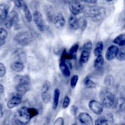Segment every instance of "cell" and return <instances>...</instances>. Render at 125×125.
Returning a JSON list of instances; mask_svg holds the SVG:
<instances>
[{"mask_svg": "<svg viewBox=\"0 0 125 125\" xmlns=\"http://www.w3.org/2000/svg\"><path fill=\"white\" fill-rule=\"evenodd\" d=\"M104 44L102 42H98L96 43L94 50V54L96 57H97L101 54L103 50Z\"/></svg>", "mask_w": 125, "mask_h": 125, "instance_id": "23", "label": "cell"}, {"mask_svg": "<svg viewBox=\"0 0 125 125\" xmlns=\"http://www.w3.org/2000/svg\"><path fill=\"white\" fill-rule=\"evenodd\" d=\"M11 67L12 69L15 72H20L23 70L24 68V65L22 62L17 61L11 64Z\"/></svg>", "mask_w": 125, "mask_h": 125, "instance_id": "19", "label": "cell"}, {"mask_svg": "<svg viewBox=\"0 0 125 125\" xmlns=\"http://www.w3.org/2000/svg\"><path fill=\"white\" fill-rule=\"evenodd\" d=\"M33 20L38 28L41 32H42L44 29V24L42 14L38 11H35L33 13Z\"/></svg>", "mask_w": 125, "mask_h": 125, "instance_id": "10", "label": "cell"}, {"mask_svg": "<svg viewBox=\"0 0 125 125\" xmlns=\"http://www.w3.org/2000/svg\"><path fill=\"white\" fill-rule=\"evenodd\" d=\"M14 39L18 44L24 47L28 45L31 43L32 36L29 32L25 31L17 34Z\"/></svg>", "mask_w": 125, "mask_h": 125, "instance_id": "5", "label": "cell"}, {"mask_svg": "<svg viewBox=\"0 0 125 125\" xmlns=\"http://www.w3.org/2000/svg\"><path fill=\"white\" fill-rule=\"evenodd\" d=\"M116 109L118 110L122 111L124 110L125 108V100L123 98H119L117 99L116 104H115Z\"/></svg>", "mask_w": 125, "mask_h": 125, "instance_id": "24", "label": "cell"}, {"mask_svg": "<svg viewBox=\"0 0 125 125\" xmlns=\"http://www.w3.org/2000/svg\"><path fill=\"white\" fill-rule=\"evenodd\" d=\"M116 58L117 60L119 61H124L125 60V53L123 50H121L118 51Z\"/></svg>", "mask_w": 125, "mask_h": 125, "instance_id": "34", "label": "cell"}, {"mask_svg": "<svg viewBox=\"0 0 125 125\" xmlns=\"http://www.w3.org/2000/svg\"><path fill=\"white\" fill-rule=\"evenodd\" d=\"M78 120L81 124L83 125H92L93 124L91 117L86 112H81L79 115Z\"/></svg>", "mask_w": 125, "mask_h": 125, "instance_id": "12", "label": "cell"}, {"mask_svg": "<svg viewBox=\"0 0 125 125\" xmlns=\"http://www.w3.org/2000/svg\"><path fill=\"white\" fill-rule=\"evenodd\" d=\"M109 121L106 116H101L98 118L95 121V125H108Z\"/></svg>", "mask_w": 125, "mask_h": 125, "instance_id": "29", "label": "cell"}, {"mask_svg": "<svg viewBox=\"0 0 125 125\" xmlns=\"http://www.w3.org/2000/svg\"><path fill=\"white\" fill-rule=\"evenodd\" d=\"M54 23L56 28L59 29L63 28L65 24V20L63 16L61 13L58 14L54 18Z\"/></svg>", "mask_w": 125, "mask_h": 125, "instance_id": "13", "label": "cell"}, {"mask_svg": "<svg viewBox=\"0 0 125 125\" xmlns=\"http://www.w3.org/2000/svg\"><path fill=\"white\" fill-rule=\"evenodd\" d=\"M20 0V1L21 2V1H22L23 0Z\"/></svg>", "mask_w": 125, "mask_h": 125, "instance_id": "46", "label": "cell"}, {"mask_svg": "<svg viewBox=\"0 0 125 125\" xmlns=\"http://www.w3.org/2000/svg\"><path fill=\"white\" fill-rule=\"evenodd\" d=\"M83 1L86 2V3H95L97 1V0H82Z\"/></svg>", "mask_w": 125, "mask_h": 125, "instance_id": "41", "label": "cell"}, {"mask_svg": "<svg viewBox=\"0 0 125 125\" xmlns=\"http://www.w3.org/2000/svg\"><path fill=\"white\" fill-rule=\"evenodd\" d=\"M15 80L17 83L15 89L19 93L24 94L30 89V81L27 78L21 75H17L15 77Z\"/></svg>", "mask_w": 125, "mask_h": 125, "instance_id": "3", "label": "cell"}, {"mask_svg": "<svg viewBox=\"0 0 125 125\" xmlns=\"http://www.w3.org/2000/svg\"><path fill=\"white\" fill-rule=\"evenodd\" d=\"M29 113L30 114V115H31L32 118L33 117L36 116L39 113L38 111L34 108H29Z\"/></svg>", "mask_w": 125, "mask_h": 125, "instance_id": "37", "label": "cell"}, {"mask_svg": "<svg viewBox=\"0 0 125 125\" xmlns=\"http://www.w3.org/2000/svg\"><path fill=\"white\" fill-rule=\"evenodd\" d=\"M85 17L90 18L94 21L102 20L105 16L106 12L104 8L101 6H91L84 10Z\"/></svg>", "mask_w": 125, "mask_h": 125, "instance_id": "1", "label": "cell"}, {"mask_svg": "<svg viewBox=\"0 0 125 125\" xmlns=\"http://www.w3.org/2000/svg\"><path fill=\"white\" fill-rule=\"evenodd\" d=\"M68 23L69 28L73 30H76L79 28L78 20L74 14H72L69 16L68 18Z\"/></svg>", "mask_w": 125, "mask_h": 125, "instance_id": "16", "label": "cell"}, {"mask_svg": "<svg viewBox=\"0 0 125 125\" xmlns=\"http://www.w3.org/2000/svg\"><path fill=\"white\" fill-rule=\"evenodd\" d=\"M89 54L90 53H88V52L84 50H83L80 56V62L82 63H86L89 59Z\"/></svg>", "mask_w": 125, "mask_h": 125, "instance_id": "27", "label": "cell"}, {"mask_svg": "<svg viewBox=\"0 0 125 125\" xmlns=\"http://www.w3.org/2000/svg\"><path fill=\"white\" fill-rule=\"evenodd\" d=\"M113 42L120 46H124L125 44V34L123 33L118 35L114 39Z\"/></svg>", "mask_w": 125, "mask_h": 125, "instance_id": "22", "label": "cell"}, {"mask_svg": "<svg viewBox=\"0 0 125 125\" xmlns=\"http://www.w3.org/2000/svg\"><path fill=\"white\" fill-rule=\"evenodd\" d=\"M22 7H23V10L24 13V16L26 20L28 22H31L32 19V16L28 7L25 3L23 4Z\"/></svg>", "mask_w": 125, "mask_h": 125, "instance_id": "25", "label": "cell"}, {"mask_svg": "<svg viewBox=\"0 0 125 125\" xmlns=\"http://www.w3.org/2000/svg\"><path fill=\"white\" fill-rule=\"evenodd\" d=\"M104 82V84L106 86H112L114 83V79L113 77L110 75H107L105 77Z\"/></svg>", "mask_w": 125, "mask_h": 125, "instance_id": "30", "label": "cell"}, {"mask_svg": "<svg viewBox=\"0 0 125 125\" xmlns=\"http://www.w3.org/2000/svg\"><path fill=\"white\" fill-rule=\"evenodd\" d=\"M104 63V59L102 55H100L97 56L94 62V66L96 69L101 68Z\"/></svg>", "mask_w": 125, "mask_h": 125, "instance_id": "21", "label": "cell"}, {"mask_svg": "<svg viewBox=\"0 0 125 125\" xmlns=\"http://www.w3.org/2000/svg\"><path fill=\"white\" fill-rule=\"evenodd\" d=\"M105 0L108 1V2H110V1H114L115 0Z\"/></svg>", "mask_w": 125, "mask_h": 125, "instance_id": "45", "label": "cell"}, {"mask_svg": "<svg viewBox=\"0 0 125 125\" xmlns=\"http://www.w3.org/2000/svg\"><path fill=\"white\" fill-rule=\"evenodd\" d=\"M60 96V90L58 88H56L53 93V102H52V108L53 110H56L59 101V98Z\"/></svg>", "mask_w": 125, "mask_h": 125, "instance_id": "18", "label": "cell"}, {"mask_svg": "<svg viewBox=\"0 0 125 125\" xmlns=\"http://www.w3.org/2000/svg\"><path fill=\"white\" fill-rule=\"evenodd\" d=\"M3 107L2 105L0 104V118H1L3 116Z\"/></svg>", "mask_w": 125, "mask_h": 125, "instance_id": "42", "label": "cell"}, {"mask_svg": "<svg viewBox=\"0 0 125 125\" xmlns=\"http://www.w3.org/2000/svg\"><path fill=\"white\" fill-rule=\"evenodd\" d=\"M4 43H5V41H2L0 40V47L2 46Z\"/></svg>", "mask_w": 125, "mask_h": 125, "instance_id": "44", "label": "cell"}, {"mask_svg": "<svg viewBox=\"0 0 125 125\" xmlns=\"http://www.w3.org/2000/svg\"><path fill=\"white\" fill-rule=\"evenodd\" d=\"M92 42L90 40H86L85 41L82 47L83 50L86 51L88 52V53H90L91 49H92Z\"/></svg>", "mask_w": 125, "mask_h": 125, "instance_id": "28", "label": "cell"}, {"mask_svg": "<svg viewBox=\"0 0 125 125\" xmlns=\"http://www.w3.org/2000/svg\"><path fill=\"white\" fill-rule=\"evenodd\" d=\"M100 99L103 106L106 108H109L112 106L114 102L113 95L108 91L102 92L100 94Z\"/></svg>", "mask_w": 125, "mask_h": 125, "instance_id": "6", "label": "cell"}, {"mask_svg": "<svg viewBox=\"0 0 125 125\" xmlns=\"http://www.w3.org/2000/svg\"><path fill=\"white\" fill-rule=\"evenodd\" d=\"M22 98L19 94L16 95L12 97L7 102V106L8 108L11 109L17 106L21 103Z\"/></svg>", "mask_w": 125, "mask_h": 125, "instance_id": "14", "label": "cell"}, {"mask_svg": "<svg viewBox=\"0 0 125 125\" xmlns=\"http://www.w3.org/2000/svg\"><path fill=\"white\" fill-rule=\"evenodd\" d=\"M69 8L71 13L74 15L79 14L84 10L83 5L76 0H73L69 2Z\"/></svg>", "mask_w": 125, "mask_h": 125, "instance_id": "8", "label": "cell"}, {"mask_svg": "<svg viewBox=\"0 0 125 125\" xmlns=\"http://www.w3.org/2000/svg\"><path fill=\"white\" fill-rule=\"evenodd\" d=\"M59 68L61 73L64 76L67 77L70 75L69 68L67 64L65 63V62L61 61L59 64Z\"/></svg>", "mask_w": 125, "mask_h": 125, "instance_id": "17", "label": "cell"}, {"mask_svg": "<svg viewBox=\"0 0 125 125\" xmlns=\"http://www.w3.org/2000/svg\"><path fill=\"white\" fill-rule=\"evenodd\" d=\"M79 48V43H76L74 44L69 50V53L73 56V59L76 58L77 50Z\"/></svg>", "mask_w": 125, "mask_h": 125, "instance_id": "31", "label": "cell"}, {"mask_svg": "<svg viewBox=\"0 0 125 125\" xmlns=\"http://www.w3.org/2000/svg\"><path fill=\"white\" fill-rule=\"evenodd\" d=\"M18 18V14L15 11H12L9 13H8L5 18L4 23L5 27L7 29H11L14 24L16 22Z\"/></svg>", "mask_w": 125, "mask_h": 125, "instance_id": "7", "label": "cell"}, {"mask_svg": "<svg viewBox=\"0 0 125 125\" xmlns=\"http://www.w3.org/2000/svg\"><path fill=\"white\" fill-rule=\"evenodd\" d=\"M32 119L29 108L23 106L19 109L14 116V122L16 124H27Z\"/></svg>", "mask_w": 125, "mask_h": 125, "instance_id": "2", "label": "cell"}, {"mask_svg": "<svg viewBox=\"0 0 125 125\" xmlns=\"http://www.w3.org/2000/svg\"><path fill=\"white\" fill-rule=\"evenodd\" d=\"M9 6L5 3L0 4V24L4 21L9 11Z\"/></svg>", "mask_w": 125, "mask_h": 125, "instance_id": "15", "label": "cell"}, {"mask_svg": "<svg viewBox=\"0 0 125 125\" xmlns=\"http://www.w3.org/2000/svg\"><path fill=\"white\" fill-rule=\"evenodd\" d=\"M7 32L3 28H0V40L2 41H5L7 37Z\"/></svg>", "mask_w": 125, "mask_h": 125, "instance_id": "33", "label": "cell"}, {"mask_svg": "<svg viewBox=\"0 0 125 125\" xmlns=\"http://www.w3.org/2000/svg\"><path fill=\"white\" fill-rule=\"evenodd\" d=\"M78 20L79 28H80L82 31H83L87 26V21L84 17H81Z\"/></svg>", "mask_w": 125, "mask_h": 125, "instance_id": "26", "label": "cell"}, {"mask_svg": "<svg viewBox=\"0 0 125 125\" xmlns=\"http://www.w3.org/2000/svg\"><path fill=\"white\" fill-rule=\"evenodd\" d=\"M15 4L16 5V6L18 8H21L22 6V4L21 3V1L19 0H13Z\"/></svg>", "mask_w": 125, "mask_h": 125, "instance_id": "39", "label": "cell"}, {"mask_svg": "<svg viewBox=\"0 0 125 125\" xmlns=\"http://www.w3.org/2000/svg\"><path fill=\"white\" fill-rule=\"evenodd\" d=\"M78 78L79 77L77 75H75L71 78L70 81V86L72 88L74 89L75 88L78 81Z\"/></svg>", "mask_w": 125, "mask_h": 125, "instance_id": "32", "label": "cell"}, {"mask_svg": "<svg viewBox=\"0 0 125 125\" xmlns=\"http://www.w3.org/2000/svg\"><path fill=\"white\" fill-rule=\"evenodd\" d=\"M70 104V99L68 96H66L63 100L62 104V107L63 108H66Z\"/></svg>", "mask_w": 125, "mask_h": 125, "instance_id": "36", "label": "cell"}, {"mask_svg": "<svg viewBox=\"0 0 125 125\" xmlns=\"http://www.w3.org/2000/svg\"><path fill=\"white\" fill-rule=\"evenodd\" d=\"M6 73V68L4 64L0 62V77H3Z\"/></svg>", "mask_w": 125, "mask_h": 125, "instance_id": "35", "label": "cell"}, {"mask_svg": "<svg viewBox=\"0 0 125 125\" xmlns=\"http://www.w3.org/2000/svg\"><path fill=\"white\" fill-rule=\"evenodd\" d=\"M119 51V48L115 45H110L107 49L105 57L107 61H111L116 58V56Z\"/></svg>", "mask_w": 125, "mask_h": 125, "instance_id": "11", "label": "cell"}, {"mask_svg": "<svg viewBox=\"0 0 125 125\" xmlns=\"http://www.w3.org/2000/svg\"><path fill=\"white\" fill-rule=\"evenodd\" d=\"M63 124V119L62 117L58 118L55 122L54 123V125H62Z\"/></svg>", "mask_w": 125, "mask_h": 125, "instance_id": "38", "label": "cell"}, {"mask_svg": "<svg viewBox=\"0 0 125 125\" xmlns=\"http://www.w3.org/2000/svg\"><path fill=\"white\" fill-rule=\"evenodd\" d=\"M77 110V107L76 105H72L71 108V112L72 114L75 115L76 114V111Z\"/></svg>", "mask_w": 125, "mask_h": 125, "instance_id": "40", "label": "cell"}, {"mask_svg": "<svg viewBox=\"0 0 125 125\" xmlns=\"http://www.w3.org/2000/svg\"><path fill=\"white\" fill-rule=\"evenodd\" d=\"M4 91V87L0 83V95H1Z\"/></svg>", "mask_w": 125, "mask_h": 125, "instance_id": "43", "label": "cell"}, {"mask_svg": "<svg viewBox=\"0 0 125 125\" xmlns=\"http://www.w3.org/2000/svg\"><path fill=\"white\" fill-rule=\"evenodd\" d=\"M89 109L94 113L97 115L101 114L104 109V106L102 104L96 100H91L88 104Z\"/></svg>", "mask_w": 125, "mask_h": 125, "instance_id": "9", "label": "cell"}, {"mask_svg": "<svg viewBox=\"0 0 125 125\" xmlns=\"http://www.w3.org/2000/svg\"><path fill=\"white\" fill-rule=\"evenodd\" d=\"M90 75H88L84 78L83 80L84 85L88 88H95L96 86V84L90 79Z\"/></svg>", "mask_w": 125, "mask_h": 125, "instance_id": "20", "label": "cell"}, {"mask_svg": "<svg viewBox=\"0 0 125 125\" xmlns=\"http://www.w3.org/2000/svg\"><path fill=\"white\" fill-rule=\"evenodd\" d=\"M41 95L42 102L47 104L50 101L52 95V86L49 81H44L42 85Z\"/></svg>", "mask_w": 125, "mask_h": 125, "instance_id": "4", "label": "cell"}]
</instances>
